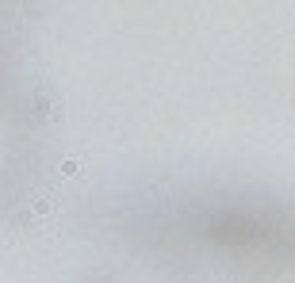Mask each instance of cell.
<instances>
[{"label": "cell", "instance_id": "7a4b0ae2", "mask_svg": "<svg viewBox=\"0 0 295 283\" xmlns=\"http://www.w3.org/2000/svg\"><path fill=\"white\" fill-rule=\"evenodd\" d=\"M58 172H61V176H77V172H81V165L73 161V157H65V161L58 165Z\"/></svg>", "mask_w": 295, "mask_h": 283}, {"label": "cell", "instance_id": "6da1fadb", "mask_svg": "<svg viewBox=\"0 0 295 283\" xmlns=\"http://www.w3.org/2000/svg\"><path fill=\"white\" fill-rule=\"evenodd\" d=\"M50 211H54V199H50V195H39V199H35V215H39V218H46Z\"/></svg>", "mask_w": 295, "mask_h": 283}]
</instances>
